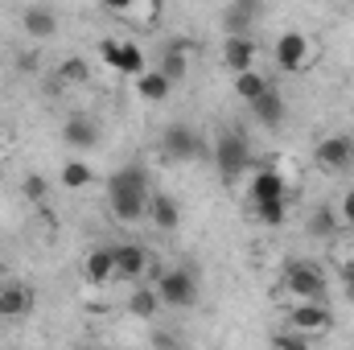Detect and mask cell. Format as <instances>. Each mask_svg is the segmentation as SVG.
<instances>
[{"mask_svg": "<svg viewBox=\"0 0 354 350\" xmlns=\"http://www.w3.org/2000/svg\"><path fill=\"white\" fill-rule=\"evenodd\" d=\"M149 198H153V190H149L145 165H124V169H115L107 177V206H111V214L120 223L145 219L149 214Z\"/></svg>", "mask_w": 354, "mask_h": 350, "instance_id": "1", "label": "cell"}, {"mask_svg": "<svg viewBox=\"0 0 354 350\" xmlns=\"http://www.w3.org/2000/svg\"><path fill=\"white\" fill-rule=\"evenodd\" d=\"M214 165H218V174L227 177V181L243 177L252 169V140H248L239 128L218 132V140H214Z\"/></svg>", "mask_w": 354, "mask_h": 350, "instance_id": "2", "label": "cell"}, {"mask_svg": "<svg viewBox=\"0 0 354 350\" xmlns=\"http://www.w3.org/2000/svg\"><path fill=\"white\" fill-rule=\"evenodd\" d=\"M284 288L292 297H301V301H322V305H326V293H330L322 268L309 264V260H288V268H284Z\"/></svg>", "mask_w": 354, "mask_h": 350, "instance_id": "3", "label": "cell"}, {"mask_svg": "<svg viewBox=\"0 0 354 350\" xmlns=\"http://www.w3.org/2000/svg\"><path fill=\"white\" fill-rule=\"evenodd\" d=\"M157 297H161V305L189 309V305L198 301V276H194L189 268H169V272H161V280H157Z\"/></svg>", "mask_w": 354, "mask_h": 350, "instance_id": "4", "label": "cell"}, {"mask_svg": "<svg viewBox=\"0 0 354 350\" xmlns=\"http://www.w3.org/2000/svg\"><path fill=\"white\" fill-rule=\"evenodd\" d=\"M99 54H103V62L107 66H115L120 75H145L149 66H145V54H140V46H132V42H124V37H107L103 46H99Z\"/></svg>", "mask_w": 354, "mask_h": 350, "instance_id": "5", "label": "cell"}, {"mask_svg": "<svg viewBox=\"0 0 354 350\" xmlns=\"http://www.w3.org/2000/svg\"><path fill=\"white\" fill-rule=\"evenodd\" d=\"M165 153L174 157L177 165H185V161H198L206 153V145H202V136L189 124H169L165 128Z\"/></svg>", "mask_w": 354, "mask_h": 350, "instance_id": "6", "label": "cell"}, {"mask_svg": "<svg viewBox=\"0 0 354 350\" xmlns=\"http://www.w3.org/2000/svg\"><path fill=\"white\" fill-rule=\"evenodd\" d=\"M305 62H309V37L297 33V29L280 33L276 37V66L288 71V75H297V71H305Z\"/></svg>", "mask_w": 354, "mask_h": 350, "instance_id": "7", "label": "cell"}, {"mask_svg": "<svg viewBox=\"0 0 354 350\" xmlns=\"http://www.w3.org/2000/svg\"><path fill=\"white\" fill-rule=\"evenodd\" d=\"M330 322H334V313H330V305H322V301H301L292 313H288V326L297 330V334H322V330H330Z\"/></svg>", "mask_w": 354, "mask_h": 350, "instance_id": "8", "label": "cell"}, {"mask_svg": "<svg viewBox=\"0 0 354 350\" xmlns=\"http://www.w3.org/2000/svg\"><path fill=\"white\" fill-rule=\"evenodd\" d=\"M248 198L252 206H272V202H288V185L276 169H256L252 185H248Z\"/></svg>", "mask_w": 354, "mask_h": 350, "instance_id": "9", "label": "cell"}, {"mask_svg": "<svg viewBox=\"0 0 354 350\" xmlns=\"http://www.w3.org/2000/svg\"><path fill=\"white\" fill-rule=\"evenodd\" d=\"M33 309V288L21 284V280H4L0 284V317L4 322H17Z\"/></svg>", "mask_w": 354, "mask_h": 350, "instance_id": "10", "label": "cell"}, {"mask_svg": "<svg viewBox=\"0 0 354 350\" xmlns=\"http://www.w3.org/2000/svg\"><path fill=\"white\" fill-rule=\"evenodd\" d=\"M111 264H115V276L124 280H140L149 272V252L140 243H115L111 248Z\"/></svg>", "mask_w": 354, "mask_h": 350, "instance_id": "11", "label": "cell"}, {"mask_svg": "<svg viewBox=\"0 0 354 350\" xmlns=\"http://www.w3.org/2000/svg\"><path fill=\"white\" fill-rule=\"evenodd\" d=\"M351 149H354L351 136H326V140L317 145V165H322L326 174H338V169L351 165Z\"/></svg>", "mask_w": 354, "mask_h": 350, "instance_id": "12", "label": "cell"}, {"mask_svg": "<svg viewBox=\"0 0 354 350\" xmlns=\"http://www.w3.org/2000/svg\"><path fill=\"white\" fill-rule=\"evenodd\" d=\"M21 25H25L29 37H54V33H58V12L46 8V4H29V8L21 12Z\"/></svg>", "mask_w": 354, "mask_h": 350, "instance_id": "13", "label": "cell"}, {"mask_svg": "<svg viewBox=\"0 0 354 350\" xmlns=\"http://www.w3.org/2000/svg\"><path fill=\"white\" fill-rule=\"evenodd\" d=\"M223 62H227L235 75H248V71L256 66V42H252V37H227Z\"/></svg>", "mask_w": 354, "mask_h": 350, "instance_id": "14", "label": "cell"}, {"mask_svg": "<svg viewBox=\"0 0 354 350\" xmlns=\"http://www.w3.org/2000/svg\"><path fill=\"white\" fill-rule=\"evenodd\" d=\"M149 219H153L161 231H174L177 223H181V206H177V198H169V194H153V198H149Z\"/></svg>", "mask_w": 354, "mask_h": 350, "instance_id": "15", "label": "cell"}, {"mask_svg": "<svg viewBox=\"0 0 354 350\" xmlns=\"http://www.w3.org/2000/svg\"><path fill=\"white\" fill-rule=\"evenodd\" d=\"M62 140H66L71 149H95V145H99V132H95V124H91V120L75 116V120H66Z\"/></svg>", "mask_w": 354, "mask_h": 350, "instance_id": "16", "label": "cell"}, {"mask_svg": "<svg viewBox=\"0 0 354 350\" xmlns=\"http://www.w3.org/2000/svg\"><path fill=\"white\" fill-rule=\"evenodd\" d=\"M252 116H256L264 128H280V124H284V99H280V91H268L264 99H256V103H252Z\"/></svg>", "mask_w": 354, "mask_h": 350, "instance_id": "17", "label": "cell"}, {"mask_svg": "<svg viewBox=\"0 0 354 350\" xmlns=\"http://www.w3.org/2000/svg\"><path fill=\"white\" fill-rule=\"evenodd\" d=\"M169 91H174V83H169V79H165L157 66H149V71L136 79V95H140V99H149V103H161Z\"/></svg>", "mask_w": 354, "mask_h": 350, "instance_id": "18", "label": "cell"}, {"mask_svg": "<svg viewBox=\"0 0 354 350\" xmlns=\"http://www.w3.org/2000/svg\"><path fill=\"white\" fill-rule=\"evenodd\" d=\"M342 231V219H338V210H330V206H317L313 214H309V235H317V239H334Z\"/></svg>", "mask_w": 354, "mask_h": 350, "instance_id": "19", "label": "cell"}, {"mask_svg": "<svg viewBox=\"0 0 354 350\" xmlns=\"http://www.w3.org/2000/svg\"><path fill=\"white\" fill-rule=\"evenodd\" d=\"M268 91H272V87H268V79L260 75V71H248V75H235V95H239V99H243L248 107H252L256 99H264Z\"/></svg>", "mask_w": 354, "mask_h": 350, "instance_id": "20", "label": "cell"}, {"mask_svg": "<svg viewBox=\"0 0 354 350\" xmlns=\"http://www.w3.org/2000/svg\"><path fill=\"white\" fill-rule=\"evenodd\" d=\"M252 17H256V4H231V8L223 12V21H227V37H248Z\"/></svg>", "mask_w": 354, "mask_h": 350, "instance_id": "21", "label": "cell"}, {"mask_svg": "<svg viewBox=\"0 0 354 350\" xmlns=\"http://www.w3.org/2000/svg\"><path fill=\"white\" fill-rule=\"evenodd\" d=\"M185 62H189V58H185V46H177V42H174V46H165V54H161V66H157V71H161L169 83H177V79L185 75Z\"/></svg>", "mask_w": 354, "mask_h": 350, "instance_id": "22", "label": "cell"}, {"mask_svg": "<svg viewBox=\"0 0 354 350\" xmlns=\"http://www.w3.org/2000/svg\"><path fill=\"white\" fill-rule=\"evenodd\" d=\"M87 276L95 284H103V280H111L115 276V264H111V248H95L87 256Z\"/></svg>", "mask_w": 354, "mask_h": 350, "instance_id": "23", "label": "cell"}, {"mask_svg": "<svg viewBox=\"0 0 354 350\" xmlns=\"http://www.w3.org/2000/svg\"><path fill=\"white\" fill-rule=\"evenodd\" d=\"M128 309L136 313V317H157V309H161V297H157V288H136L132 297H128Z\"/></svg>", "mask_w": 354, "mask_h": 350, "instance_id": "24", "label": "cell"}, {"mask_svg": "<svg viewBox=\"0 0 354 350\" xmlns=\"http://www.w3.org/2000/svg\"><path fill=\"white\" fill-rule=\"evenodd\" d=\"M62 185H66V190H83V185H91V165L83 161V157H75V161L62 165Z\"/></svg>", "mask_w": 354, "mask_h": 350, "instance_id": "25", "label": "cell"}, {"mask_svg": "<svg viewBox=\"0 0 354 350\" xmlns=\"http://www.w3.org/2000/svg\"><path fill=\"white\" fill-rule=\"evenodd\" d=\"M272 350H309V338L297 330H280V334H272Z\"/></svg>", "mask_w": 354, "mask_h": 350, "instance_id": "26", "label": "cell"}, {"mask_svg": "<svg viewBox=\"0 0 354 350\" xmlns=\"http://www.w3.org/2000/svg\"><path fill=\"white\" fill-rule=\"evenodd\" d=\"M21 194L29 198V202H46V194H50V185H46V177L41 174H29L21 181Z\"/></svg>", "mask_w": 354, "mask_h": 350, "instance_id": "27", "label": "cell"}, {"mask_svg": "<svg viewBox=\"0 0 354 350\" xmlns=\"http://www.w3.org/2000/svg\"><path fill=\"white\" fill-rule=\"evenodd\" d=\"M284 210H288V202H272V206H256V219L268 223V227H280L284 223Z\"/></svg>", "mask_w": 354, "mask_h": 350, "instance_id": "28", "label": "cell"}, {"mask_svg": "<svg viewBox=\"0 0 354 350\" xmlns=\"http://www.w3.org/2000/svg\"><path fill=\"white\" fill-rule=\"evenodd\" d=\"M58 75H62V83H83V79H87V62H83V58H66Z\"/></svg>", "mask_w": 354, "mask_h": 350, "instance_id": "29", "label": "cell"}, {"mask_svg": "<svg viewBox=\"0 0 354 350\" xmlns=\"http://www.w3.org/2000/svg\"><path fill=\"white\" fill-rule=\"evenodd\" d=\"M338 219H342L346 227H354V190H346V194H342V206H338Z\"/></svg>", "mask_w": 354, "mask_h": 350, "instance_id": "30", "label": "cell"}, {"mask_svg": "<svg viewBox=\"0 0 354 350\" xmlns=\"http://www.w3.org/2000/svg\"><path fill=\"white\" fill-rule=\"evenodd\" d=\"M153 347L157 350H177V338L174 334H165V330H157V334H153Z\"/></svg>", "mask_w": 354, "mask_h": 350, "instance_id": "31", "label": "cell"}, {"mask_svg": "<svg viewBox=\"0 0 354 350\" xmlns=\"http://www.w3.org/2000/svg\"><path fill=\"white\" fill-rule=\"evenodd\" d=\"M342 284H346V293H351V301H354V256L342 264Z\"/></svg>", "mask_w": 354, "mask_h": 350, "instance_id": "32", "label": "cell"}, {"mask_svg": "<svg viewBox=\"0 0 354 350\" xmlns=\"http://www.w3.org/2000/svg\"><path fill=\"white\" fill-rule=\"evenodd\" d=\"M351 169H354V149H351Z\"/></svg>", "mask_w": 354, "mask_h": 350, "instance_id": "33", "label": "cell"}, {"mask_svg": "<svg viewBox=\"0 0 354 350\" xmlns=\"http://www.w3.org/2000/svg\"><path fill=\"white\" fill-rule=\"evenodd\" d=\"M0 136H4V132H0Z\"/></svg>", "mask_w": 354, "mask_h": 350, "instance_id": "34", "label": "cell"}]
</instances>
